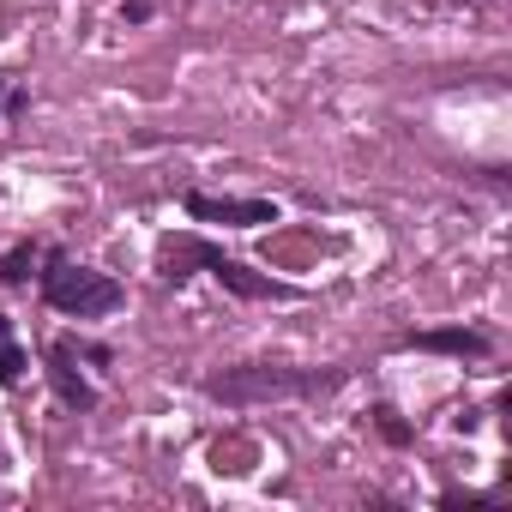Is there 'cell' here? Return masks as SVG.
I'll return each instance as SVG.
<instances>
[{"instance_id": "obj_11", "label": "cell", "mask_w": 512, "mask_h": 512, "mask_svg": "<svg viewBox=\"0 0 512 512\" xmlns=\"http://www.w3.org/2000/svg\"><path fill=\"white\" fill-rule=\"evenodd\" d=\"M121 19H127V25H145V19H151V0H127Z\"/></svg>"}, {"instance_id": "obj_1", "label": "cell", "mask_w": 512, "mask_h": 512, "mask_svg": "<svg viewBox=\"0 0 512 512\" xmlns=\"http://www.w3.org/2000/svg\"><path fill=\"white\" fill-rule=\"evenodd\" d=\"M37 290H43V302H49L55 314H67V320H103V314H115V308L127 302V290H121L109 272L73 260V253H61V247L49 253V272L37 278Z\"/></svg>"}, {"instance_id": "obj_5", "label": "cell", "mask_w": 512, "mask_h": 512, "mask_svg": "<svg viewBox=\"0 0 512 512\" xmlns=\"http://www.w3.org/2000/svg\"><path fill=\"white\" fill-rule=\"evenodd\" d=\"M49 386H55V398H61L67 410H91V404H97V386L79 374V344H73V338H55V344H49Z\"/></svg>"}, {"instance_id": "obj_7", "label": "cell", "mask_w": 512, "mask_h": 512, "mask_svg": "<svg viewBox=\"0 0 512 512\" xmlns=\"http://www.w3.org/2000/svg\"><path fill=\"white\" fill-rule=\"evenodd\" d=\"M205 260H211V241H199V235H169V241L157 247V272H163L169 284H187L193 266H205Z\"/></svg>"}, {"instance_id": "obj_13", "label": "cell", "mask_w": 512, "mask_h": 512, "mask_svg": "<svg viewBox=\"0 0 512 512\" xmlns=\"http://www.w3.org/2000/svg\"><path fill=\"white\" fill-rule=\"evenodd\" d=\"M7 332H13V320H7V314H0V338H7Z\"/></svg>"}, {"instance_id": "obj_6", "label": "cell", "mask_w": 512, "mask_h": 512, "mask_svg": "<svg viewBox=\"0 0 512 512\" xmlns=\"http://www.w3.org/2000/svg\"><path fill=\"white\" fill-rule=\"evenodd\" d=\"M404 350H434V356H488L494 338L488 332H464V326H446V332H410L398 338Z\"/></svg>"}, {"instance_id": "obj_2", "label": "cell", "mask_w": 512, "mask_h": 512, "mask_svg": "<svg viewBox=\"0 0 512 512\" xmlns=\"http://www.w3.org/2000/svg\"><path fill=\"white\" fill-rule=\"evenodd\" d=\"M344 386V368H223L205 380L217 404H260V398H320Z\"/></svg>"}, {"instance_id": "obj_8", "label": "cell", "mask_w": 512, "mask_h": 512, "mask_svg": "<svg viewBox=\"0 0 512 512\" xmlns=\"http://www.w3.org/2000/svg\"><path fill=\"white\" fill-rule=\"evenodd\" d=\"M31 266H37V241H19V247H7V253H0V284H7V290L31 284Z\"/></svg>"}, {"instance_id": "obj_4", "label": "cell", "mask_w": 512, "mask_h": 512, "mask_svg": "<svg viewBox=\"0 0 512 512\" xmlns=\"http://www.w3.org/2000/svg\"><path fill=\"white\" fill-rule=\"evenodd\" d=\"M205 272H211V278H217L229 296H241V302H296V296H302L296 284H278V278H260V272H247L241 260H229L223 247H211Z\"/></svg>"}, {"instance_id": "obj_12", "label": "cell", "mask_w": 512, "mask_h": 512, "mask_svg": "<svg viewBox=\"0 0 512 512\" xmlns=\"http://www.w3.org/2000/svg\"><path fill=\"white\" fill-rule=\"evenodd\" d=\"M7 91H13V85H7V73H0V109H7Z\"/></svg>"}, {"instance_id": "obj_3", "label": "cell", "mask_w": 512, "mask_h": 512, "mask_svg": "<svg viewBox=\"0 0 512 512\" xmlns=\"http://www.w3.org/2000/svg\"><path fill=\"white\" fill-rule=\"evenodd\" d=\"M181 211L193 217V223H223V229H260V223H278V205L272 199H217V193H199V187H187L181 193Z\"/></svg>"}, {"instance_id": "obj_9", "label": "cell", "mask_w": 512, "mask_h": 512, "mask_svg": "<svg viewBox=\"0 0 512 512\" xmlns=\"http://www.w3.org/2000/svg\"><path fill=\"white\" fill-rule=\"evenodd\" d=\"M25 368H31V356L19 350V338L7 332V338H0V386H19L25 380Z\"/></svg>"}, {"instance_id": "obj_10", "label": "cell", "mask_w": 512, "mask_h": 512, "mask_svg": "<svg viewBox=\"0 0 512 512\" xmlns=\"http://www.w3.org/2000/svg\"><path fill=\"white\" fill-rule=\"evenodd\" d=\"M374 422H380V434H386L392 446H410V428H404V422H398L392 410H374Z\"/></svg>"}]
</instances>
